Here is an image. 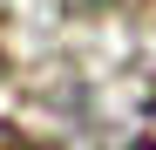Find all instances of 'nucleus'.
Instances as JSON below:
<instances>
[{"mask_svg": "<svg viewBox=\"0 0 156 150\" xmlns=\"http://www.w3.org/2000/svg\"><path fill=\"white\" fill-rule=\"evenodd\" d=\"M0 150H48V143L27 137V130H7V123H0Z\"/></svg>", "mask_w": 156, "mask_h": 150, "instance_id": "obj_1", "label": "nucleus"}, {"mask_svg": "<svg viewBox=\"0 0 156 150\" xmlns=\"http://www.w3.org/2000/svg\"><path fill=\"white\" fill-rule=\"evenodd\" d=\"M129 150H156V109L136 123V137H129Z\"/></svg>", "mask_w": 156, "mask_h": 150, "instance_id": "obj_2", "label": "nucleus"}]
</instances>
